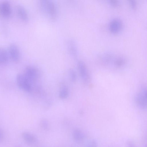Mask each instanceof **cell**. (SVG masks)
Returning a JSON list of instances; mask_svg holds the SVG:
<instances>
[{"instance_id":"obj_22","label":"cell","mask_w":147,"mask_h":147,"mask_svg":"<svg viewBox=\"0 0 147 147\" xmlns=\"http://www.w3.org/2000/svg\"><path fill=\"white\" fill-rule=\"evenodd\" d=\"M129 147H133V146L132 145H131V144H130L129 145Z\"/></svg>"},{"instance_id":"obj_17","label":"cell","mask_w":147,"mask_h":147,"mask_svg":"<svg viewBox=\"0 0 147 147\" xmlns=\"http://www.w3.org/2000/svg\"><path fill=\"white\" fill-rule=\"evenodd\" d=\"M40 127L43 129L46 130L49 129V127L48 122L45 119H42L40 122Z\"/></svg>"},{"instance_id":"obj_20","label":"cell","mask_w":147,"mask_h":147,"mask_svg":"<svg viewBox=\"0 0 147 147\" xmlns=\"http://www.w3.org/2000/svg\"><path fill=\"white\" fill-rule=\"evenodd\" d=\"M109 3L112 6L114 7L117 6L119 4L118 1L116 0H110Z\"/></svg>"},{"instance_id":"obj_1","label":"cell","mask_w":147,"mask_h":147,"mask_svg":"<svg viewBox=\"0 0 147 147\" xmlns=\"http://www.w3.org/2000/svg\"><path fill=\"white\" fill-rule=\"evenodd\" d=\"M101 61L106 66L116 70L123 69L127 63L126 60L124 57L121 56L114 57L110 54L103 56Z\"/></svg>"},{"instance_id":"obj_5","label":"cell","mask_w":147,"mask_h":147,"mask_svg":"<svg viewBox=\"0 0 147 147\" xmlns=\"http://www.w3.org/2000/svg\"><path fill=\"white\" fill-rule=\"evenodd\" d=\"M10 58L15 62H18L20 58V53L18 46L15 43L9 44L7 49Z\"/></svg>"},{"instance_id":"obj_8","label":"cell","mask_w":147,"mask_h":147,"mask_svg":"<svg viewBox=\"0 0 147 147\" xmlns=\"http://www.w3.org/2000/svg\"><path fill=\"white\" fill-rule=\"evenodd\" d=\"M12 9L10 3L5 1L0 4V14L3 17L8 18L11 14Z\"/></svg>"},{"instance_id":"obj_2","label":"cell","mask_w":147,"mask_h":147,"mask_svg":"<svg viewBox=\"0 0 147 147\" xmlns=\"http://www.w3.org/2000/svg\"><path fill=\"white\" fill-rule=\"evenodd\" d=\"M41 11L49 18L54 20L57 18L58 11L55 3L50 0H41L39 3Z\"/></svg>"},{"instance_id":"obj_21","label":"cell","mask_w":147,"mask_h":147,"mask_svg":"<svg viewBox=\"0 0 147 147\" xmlns=\"http://www.w3.org/2000/svg\"><path fill=\"white\" fill-rule=\"evenodd\" d=\"M3 138V134L1 131V130L0 129V142L2 140Z\"/></svg>"},{"instance_id":"obj_11","label":"cell","mask_w":147,"mask_h":147,"mask_svg":"<svg viewBox=\"0 0 147 147\" xmlns=\"http://www.w3.org/2000/svg\"><path fill=\"white\" fill-rule=\"evenodd\" d=\"M9 58L7 49L3 47H0V65L7 64Z\"/></svg>"},{"instance_id":"obj_7","label":"cell","mask_w":147,"mask_h":147,"mask_svg":"<svg viewBox=\"0 0 147 147\" xmlns=\"http://www.w3.org/2000/svg\"><path fill=\"white\" fill-rule=\"evenodd\" d=\"M79 72L83 81L88 82L90 79V75L86 66L82 61H79L78 63Z\"/></svg>"},{"instance_id":"obj_6","label":"cell","mask_w":147,"mask_h":147,"mask_svg":"<svg viewBox=\"0 0 147 147\" xmlns=\"http://www.w3.org/2000/svg\"><path fill=\"white\" fill-rule=\"evenodd\" d=\"M24 74L32 83L36 80L39 77L38 70L32 66H27L25 68Z\"/></svg>"},{"instance_id":"obj_16","label":"cell","mask_w":147,"mask_h":147,"mask_svg":"<svg viewBox=\"0 0 147 147\" xmlns=\"http://www.w3.org/2000/svg\"><path fill=\"white\" fill-rule=\"evenodd\" d=\"M69 75L71 80L75 82L77 79V75L75 71L72 69H70L69 71Z\"/></svg>"},{"instance_id":"obj_9","label":"cell","mask_w":147,"mask_h":147,"mask_svg":"<svg viewBox=\"0 0 147 147\" xmlns=\"http://www.w3.org/2000/svg\"><path fill=\"white\" fill-rule=\"evenodd\" d=\"M123 24L121 21L117 18L112 20L110 22L109 28L112 33L116 34L119 33L121 30Z\"/></svg>"},{"instance_id":"obj_18","label":"cell","mask_w":147,"mask_h":147,"mask_svg":"<svg viewBox=\"0 0 147 147\" xmlns=\"http://www.w3.org/2000/svg\"><path fill=\"white\" fill-rule=\"evenodd\" d=\"M129 3L130 7L133 9H135L136 7V3L135 1L130 0L129 1Z\"/></svg>"},{"instance_id":"obj_3","label":"cell","mask_w":147,"mask_h":147,"mask_svg":"<svg viewBox=\"0 0 147 147\" xmlns=\"http://www.w3.org/2000/svg\"><path fill=\"white\" fill-rule=\"evenodd\" d=\"M134 101L136 105L142 110H144L147 108V90L143 88L136 94Z\"/></svg>"},{"instance_id":"obj_4","label":"cell","mask_w":147,"mask_h":147,"mask_svg":"<svg viewBox=\"0 0 147 147\" xmlns=\"http://www.w3.org/2000/svg\"><path fill=\"white\" fill-rule=\"evenodd\" d=\"M16 80L18 86L21 89L30 92L32 89V83L26 78L24 74H19L17 75Z\"/></svg>"},{"instance_id":"obj_19","label":"cell","mask_w":147,"mask_h":147,"mask_svg":"<svg viewBox=\"0 0 147 147\" xmlns=\"http://www.w3.org/2000/svg\"><path fill=\"white\" fill-rule=\"evenodd\" d=\"M97 144L96 142L94 140H92L86 146V147H97Z\"/></svg>"},{"instance_id":"obj_15","label":"cell","mask_w":147,"mask_h":147,"mask_svg":"<svg viewBox=\"0 0 147 147\" xmlns=\"http://www.w3.org/2000/svg\"><path fill=\"white\" fill-rule=\"evenodd\" d=\"M69 95V90L66 86H63L60 88L59 96L60 98L64 99L66 98Z\"/></svg>"},{"instance_id":"obj_12","label":"cell","mask_w":147,"mask_h":147,"mask_svg":"<svg viewBox=\"0 0 147 147\" xmlns=\"http://www.w3.org/2000/svg\"><path fill=\"white\" fill-rule=\"evenodd\" d=\"M68 51L73 58H76L78 54L77 48L75 41L72 39L68 40L67 43Z\"/></svg>"},{"instance_id":"obj_23","label":"cell","mask_w":147,"mask_h":147,"mask_svg":"<svg viewBox=\"0 0 147 147\" xmlns=\"http://www.w3.org/2000/svg\"><path fill=\"white\" fill-rule=\"evenodd\" d=\"M20 147L18 146H17V147Z\"/></svg>"},{"instance_id":"obj_10","label":"cell","mask_w":147,"mask_h":147,"mask_svg":"<svg viewBox=\"0 0 147 147\" xmlns=\"http://www.w3.org/2000/svg\"><path fill=\"white\" fill-rule=\"evenodd\" d=\"M17 13L20 18L23 21L27 22L29 20L28 13L25 8L21 4H18L16 7Z\"/></svg>"},{"instance_id":"obj_14","label":"cell","mask_w":147,"mask_h":147,"mask_svg":"<svg viewBox=\"0 0 147 147\" xmlns=\"http://www.w3.org/2000/svg\"><path fill=\"white\" fill-rule=\"evenodd\" d=\"M73 137L75 140L80 142L83 140L84 135L83 132L78 129H75L73 132Z\"/></svg>"},{"instance_id":"obj_13","label":"cell","mask_w":147,"mask_h":147,"mask_svg":"<svg viewBox=\"0 0 147 147\" xmlns=\"http://www.w3.org/2000/svg\"><path fill=\"white\" fill-rule=\"evenodd\" d=\"M22 136L24 141L29 145L34 144L37 141V139L36 137L32 134L28 132H23Z\"/></svg>"}]
</instances>
